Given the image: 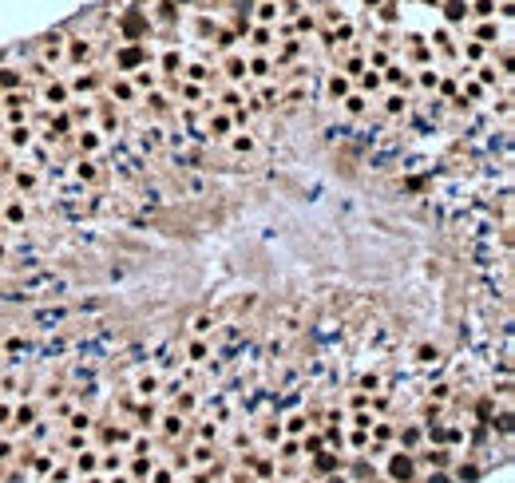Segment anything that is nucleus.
I'll use <instances>...</instances> for the list:
<instances>
[{
  "label": "nucleus",
  "mask_w": 515,
  "mask_h": 483,
  "mask_svg": "<svg viewBox=\"0 0 515 483\" xmlns=\"http://www.w3.org/2000/svg\"><path fill=\"white\" fill-rule=\"evenodd\" d=\"M388 476H392L396 483H408V480H412V460L404 456V452H400V456H392V464H388Z\"/></svg>",
  "instance_id": "obj_1"
},
{
  "label": "nucleus",
  "mask_w": 515,
  "mask_h": 483,
  "mask_svg": "<svg viewBox=\"0 0 515 483\" xmlns=\"http://www.w3.org/2000/svg\"><path fill=\"white\" fill-rule=\"evenodd\" d=\"M147 55L139 52V48H127V52H119V67H139Z\"/></svg>",
  "instance_id": "obj_2"
},
{
  "label": "nucleus",
  "mask_w": 515,
  "mask_h": 483,
  "mask_svg": "<svg viewBox=\"0 0 515 483\" xmlns=\"http://www.w3.org/2000/svg\"><path fill=\"white\" fill-rule=\"evenodd\" d=\"M123 32L135 40V36L143 32V16H139V12H127V20H123Z\"/></svg>",
  "instance_id": "obj_3"
},
{
  "label": "nucleus",
  "mask_w": 515,
  "mask_h": 483,
  "mask_svg": "<svg viewBox=\"0 0 515 483\" xmlns=\"http://www.w3.org/2000/svg\"><path fill=\"white\" fill-rule=\"evenodd\" d=\"M464 12H468V4H464V0H452V4H444V16H448V20H464Z\"/></svg>",
  "instance_id": "obj_4"
},
{
  "label": "nucleus",
  "mask_w": 515,
  "mask_h": 483,
  "mask_svg": "<svg viewBox=\"0 0 515 483\" xmlns=\"http://www.w3.org/2000/svg\"><path fill=\"white\" fill-rule=\"evenodd\" d=\"M333 468H337V456H329V452L317 456V472H333Z\"/></svg>",
  "instance_id": "obj_5"
},
{
  "label": "nucleus",
  "mask_w": 515,
  "mask_h": 483,
  "mask_svg": "<svg viewBox=\"0 0 515 483\" xmlns=\"http://www.w3.org/2000/svg\"><path fill=\"white\" fill-rule=\"evenodd\" d=\"M460 480H464V483H476V480H480V468H472V464H464V468H460Z\"/></svg>",
  "instance_id": "obj_6"
},
{
  "label": "nucleus",
  "mask_w": 515,
  "mask_h": 483,
  "mask_svg": "<svg viewBox=\"0 0 515 483\" xmlns=\"http://www.w3.org/2000/svg\"><path fill=\"white\" fill-rule=\"evenodd\" d=\"M16 83H20V75H16V71H8V67H4V71H0V87H16Z\"/></svg>",
  "instance_id": "obj_7"
},
{
  "label": "nucleus",
  "mask_w": 515,
  "mask_h": 483,
  "mask_svg": "<svg viewBox=\"0 0 515 483\" xmlns=\"http://www.w3.org/2000/svg\"><path fill=\"white\" fill-rule=\"evenodd\" d=\"M428 483H448V476H440V472H436V476H428Z\"/></svg>",
  "instance_id": "obj_8"
},
{
  "label": "nucleus",
  "mask_w": 515,
  "mask_h": 483,
  "mask_svg": "<svg viewBox=\"0 0 515 483\" xmlns=\"http://www.w3.org/2000/svg\"><path fill=\"white\" fill-rule=\"evenodd\" d=\"M329 483H349V480H341V476H333V480H329Z\"/></svg>",
  "instance_id": "obj_9"
},
{
  "label": "nucleus",
  "mask_w": 515,
  "mask_h": 483,
  "mask_svg": "<svg viewBox=\"0 0 515 483\" xmlns=\"http://www.w3.org/2000/svg\"><path fill=\"white\" fill-rule=\"evenodd\" d=\"M368 4H376V0H368Z\"/></svg>",
  "instance_id": "obj_10"
}]
</instances>
